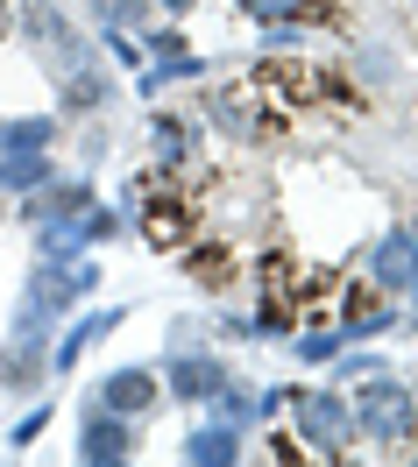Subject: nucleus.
I'll return each instance as SVG.
<instances>
[{
    "label": "nucleus",
    "mask_w": 418,
    "mask_h": 467,
    "mask_svg": "<svg viewBox=\"0 0 418 467\" xmlns=\"http://www.w3.org/2000/svg\"><path fill=\"white\" fill-rule=\"evenodd\" d=\"M284 425L298 432L305 461L319 467H340L355 461V404H348V389L340 382H291V404H284Z\"/></svg>",
    "instance_id": "1"
},
{
    "label": "nucleus",
    "mask_w": 418,
    "mask_h": 467,
    "mask_svg": "<svg viewBox=\"0 0 418 467\" xmlns=\"http://www.w3.org/2000/svg\"><path fill=\"white\" fill-rule=\"evenodd\" d=\"M114 205L128 213V234H142L156 255H178L184 241L206 227V220H199V205H192V192H184L178 177H156V171L128 177Z\"/></svg>",
    "instance_id": "2"
},
{
    "label": "nucleus",
    "mask_w": 418,
    "mask_h": 467,
    "mask_svg": "<svg viewBox=\"0 0 418 467\" xmlns=\"http://www.w3.org/2000/svg\"><path fill=\"white\" fill-rule=\"evenodd\" d=\"M348 404H355V439L376 446L383 461H397L404 446H418V389L397 368H376V376L348 382Z\"/></svg>",
    "instance_id": "3"
},
{
    "label": "nucleus",
    "mask_w": 418,
    "mask_h": 467,
    "mask_svg": "<svg viewBox=\"0 0 418 467\" xmlns=\"http://www.w3.org/2000/svg\"><path fill=\"white\" fill-rule=\"evenodd\" d=\"M15 43L43 64V78H50V86H57L64 71H78V64L99 57L92 29L64 7V0H15Z\"/></svg>",
    "instance_id": "4"
},
{
    "label": "nucleus",
    "mask_w": 418,
    "mask_h": 467,
    "mask_svg": "<svg viewBox=\"0 0 418 467\" xmlns=\"http://www.w3.org/2000/svg\"><path fill=\"white\" fill-rule=\"evenodd\" d=\"M50 348H57V319L15 297L7 333H0V397H15V404L43 397V389L57 382V368H50Z\"/></svg>",
    "instance_id": "5"
},
{
    "label": "nucleus",
    "mask_w": 418,
    "mask_h": 467,
    "mask_svg": "<svg viewBox=\"0 0 418 467\" xmlns=\"http://www.w3.org/2000/svg\"><path fill=\"white\" fill-rule=\"evenodd\" d=\"M99 284H107V269H99V248H86V255H29V276H22V305H36V312H50V319H64V312H78L86 297H99Z\"/></svg>",
    "instance_id": "6"
},
{
    "label": "nucleus",
    "mask_w": 418,
    "mask_h": 467,
    "mask_svg": "<svg viewBox=\"0 0 418 467\" xmlns=\"http://www.w3.org/2000/svg\"><path fill=\"white\" fill-rule=\"evenodd\" d=\"M156 376H163V397L184 410H199L206 397H220L227 382H235V361H227V348L220 340H163V354H156Z\"/></svg>",
    "instance_id": "7"
},
{
    "label": "nucleus",
    "mask_w": 418,
    "mask_h": 467,
    "mask_svg": "<svg viewBox=\"0 0 418 467\" xmlns=\"http://www.w3.org/2000/svg\"><path fill=\"white\" fill-rule=\"evenodd\" d=\"M128 319H135V305H120V297H86L78 312H64V319H57L50 368H57V376H78V368L92 361V348H107Z\"/></svg>",
    "instance_id": "8"
},
{
    "label": "nucleus",
    "mask_w": 418,
    "mask_h": 467,
    "mask_svg": "<svg viewBox=\"0 0 418 467\" xmlns=\"http://www.w3.org/2000/svg\"><path fill=\"white\" fill-rule=\"evenodd\" d=\"M71 461H78V467H128V461H142V418H120V410L78 397Z\"/></svg>",
    "instance_id": "9"
},
{
    "label": "nucleus",
    "mask_w": 418,
    "mask_h": 467,
    "mask_svg": "<svg viewBox=\"0 0 418 467\" xmlns=\"http://www.w3.org/2000/svg\"><path fill=\"white\" fill-rule=\"evenodd\" d=\"M199 120H206V135H227V142H269L277 135V114H269V99L256 86H213L199 92Z\"/></svg>",
    "instance_id": "10"
},
{
    "label": "nucleus",
    "mask_w": 418,
    "mask_h": 467,
    "mask_svg": "<svg viewBox=\"0 0 418 467\" xmlns=\"http://www.w3.org/2000/svg\"><path fill=\"white\" fill-rule=\"evenodd\" d=\"M333 326H340V340H397L404 333V305L397 297H383L369 276H355V284H333Z\"/></svg>",
    "instance_id": "11"
},
{
    "label": "nucleus",
    "mask_w": 418,
    "mask_h": 467,
    "mask_svg": "<svg viewBox=\"0 0 418 467\" xmlns=\"http://www.w3.org/2000/svg\"><path fill=\"white\" fill-rule=\"evenodd\" d=\"M199 163H206V120H199V114H178V107H163V99H156V114H150V171L184 184Z\"/></svg>",
    "instance_id": "12"
},
{
    "label": "nucleus",
    "mask_w": 418,
    "mask_h": 467,
    "mask_svg": "<svg viewBox=\"0 0 418 467\" xmlns=\"http://www.w3.org/2000/svg\"><path fill=\"white\" fill-rule=\"evenodd\" d=\"M86 397H92V404H107V410H120V418H142V425L171 404V397H163V376H156V361H120V368H107V376H92Z\"/></svg>",
    "instance_id": "13"
},
{
    "label": "nucleus",
    "mask_w": 418,
    "mask_h": 467,
    "mask_svg": "<svg viewBox=\"0 0 418 467\" xmlns=\"http://www.w3.org/2000/svg\"><path fill=\"white\" fill-rule=\"evenodd\" d=\"M50 92H57V114H64V128H71V120L114 114V107H120V92H128V78H120L107 57H92V64H78V71H64Z\"/></svg>",
    "instance_id": "14"
},
{
    "label": "nucleus",
    "mask_w": 418,
    "mask_h": 467,
    "mask_svg": "<svg viewBox=\"0 0 418 467\" xmlns=\"http://www.w3.org/2000/svg\"><path fill=\"white\" fill-rule=\"evenodd\" d=\"M361 276H369L383 297H404V291H412V276H418V227H412V220H390V227L369 241Z\"/></svg>",
    "instance_id": "15"
},
{
    "label": "nucleus",
    "mask_w": 418,
    "mask_h": 467,
    "mask_svg": "<svg viewBox=\"0 0 418 467\" xmlns=\"http://www.w3.org/2000/svg\"><path fill=\"white\" fill-rule=\"evenodd\" d=\"M99 199V177L78 163V171H57L50 184H36L29 199H15V220L22 227H50V220H71V213H86Z\"/></svg>",
    "instance_id": "16"
},
{
    "label": "nucleus",
    "mask_w": 418,
    "mask_h": 467,
    "mask_svg": "<svg viewBox=\"0 0 418 467\" xmlns=\"http://www.w3.org/2000/svg\"><path fill=\"white\" fill-rule=\"evenodd\" d=\"M178 461L184 467H241L248 461V432L241 425H220V418H192L184 425V439H178Z\"/></svg>",
    "instance_id": "17"
},
{
    "label": "nucleus",
    "mask_w": 418,
    "mask_h": 467,
    "mask_svg": "<svg viewBox=\"0 0 418 467\" xmlns=\"http://www.w3.org/2000/svg\"><path fill=\"white\" fill-rule=\"evenodd\" d=\"M206 78H213V57H206V50H178V57H150L135 78H128V92L156 107V99H171V92H184V86H206Z\"/></svg>",
    "instance_id": "18"
},
{
    "label": "nucleus",
    "mask_w": 418,
    "mask_h": 467,
    "mask_svg": "<svg viewBox=\"0 0 418 467\" xmlns=\"http://www.w3.org/2000/svg\"><path fill=\"white\" fill-rule=\"evenodd\" d=\"M178 269H184V276H192V284H199L206 297L235 291V276H241L235 248H227V241H206V227H199V234H192V241L178 248Z\"/></svg>",
    "instance_id": "19"
},
{
    "label": "nucleus",
    "mask_w": 418,
    "mask_h": 467,
    "mask_svg": "<svg viewBox=\"0 0 418 467\" xmlns=\"http://www.w3.org/2000/svg\"><path fill=\"white\" fill-rule=\"evenodd\" d=\"M64 163H57V149H0V199L15 205V199H29L36 184H50Z\"/></svg>",
    "instance_id": "20"
},
{
    "label": "nucleus",
    "mask_w": 418,
    "mask_h": 467,
    "mask_svg": "<svg viewBox=\"0 0 418 467\" xmlns=\"http://www.w3.org/2000/svg\"><path fill=\"white\" fill-rule=\"evenodd\" d=\"M284 348H291V361H298V368H319V376H327V361H333L340 348H348V340H340L333 312H305V319H298V333H291Z\"/></svg>",
    "instance_id": "21"
},
{
    "label": "nucleus",
    "mask_w": 418,
    "mask_h": 467,
    "mask_svg": "<svg viewBox=\"0 0 418 467\" xmlns=\"http://www.w3.org/2000/svg\"><path fill=\"white\" fill-rule=\"evenodd\" d=\"M298 297L291 291H277V284H263V297H256V305H248V326H256V340H263V348H284V340H291V333H298Z\"/></svg>",
    "instance_id": "22"
},
{
    "label": "nucleus",
    "mask_w": 418,
    "mask_h": 467,
    "mask_svg": "<svg viewBox=\"0 0 418 467\" xmlns=\"http://www.w3.org/2000/svg\"><path fill=\"white\" fill-rule=\"evenodd\" d=\"M64 142V114L36 107V114H0V149H57Z\"/></svg>",
    "instance_id": "23"
},
{
    "label": "nucleus",
    "mask_w": 418,
    "mask_h": 467,
    "mask_svg": "<svg viewBox=\"0 0 418 467\" xmlns=\"http://www.w3.org/2000/svg\"><path fill=\"white\" fill-rule=\"evenodd\" d=\"M50 425H57V397L43 389V397H29V404H22V418L0 432V446H7V453H29V446H43V432H50Z\"/></svg>",
    "instance_id": "24"
},
{
    "label": "nucleus",
    "mask_w": 418,
    "mask_h": 467,
    "mask_svg": "<svg viewBox=\"0 0 418 467\" xmlns=\"http://www.w3.org/2000/svg\"><path fill=\"white\" fill-rule=\"evenodd\" d=\"M248 22H333V0H235Z\"/></svg>",
    "instance_id": "25"
},
{
    "label": "nucleus",
    "mask_w": 418,
    "mask_h": 467,
    "mask_svg": "<svg viewBox=\"0 0 418 467\" xmlns=\"http://www.w3.org/2000/svg\"><path fill=\"white\" fill-rule=\"evenodd\" d=\"M156 22V0H86V29H150Z\"/></svg>",
    "instance_id": "26"
},
{
    "label": "nucleus",
    "mask_w": 418,
    "mask_h": 467,
    "mask_svg": "<svg viewBox=\"0 0 418 467\" xmlns=\"http://www.w3.org/2000/svg\"><path fill=\"white\" fill-rule=\"evenodd\" d=\"M206 418H220V425H241V432H256V382H227V389H220V397H206Z\"/></svg>",
    "instance_id": "27"
},
{
    "label": "nucleus",
    "mask_w": 418,
    "mask_h": 467,
    "mask_svg": "<svg viewBox=\"0 0 418 467\" xmlns=\"http://www.w3.org/2000/svg\"><path fill=\"white\" fill-rule=\"evenodd\" d=\"M305 43H312V22H256L263 57H305Z\"/></svg>",
    "instance_id": "28"
},
{
    "label": "nucleus",
    "mask_w": 418,
    "mask_h": 467,
    "mask_svg": "<svg viewBox=\"0 0 418 467\" xmlns=\"http://www.w3.org/2000/svg\"><path fill=\"white\" fill-rule=\"evenodd\" d=\"M92 43H99V57L114 64L120 78L142 71V36H135V29H92Z\"/></svg>",
    "instance_id": "29"
},
{
    "label": "nucleus",
    "mask_w": 418,
    "mask_h": 467,
    "mask_svg": "<svg viewBox=\"0 0 418 467\" xmlns=\"http://www.w3.org/2000/svg\"><path fill=\"white\" fill-rule=\"evenodd\" d=\"M71 128H78V163H86V171H99V163H107V149H114V128H107V114L71 120Z\"/></svg>",
    "instance_id": "30"
},
{
    "label": "nucleus",
    "mask_w": 418,
    "mask_h": 467,
    "mask_svg": "<svg viewBox=\"0 0 418 467\" xmlns=\"http://www.w3.org/2000/svg\"><path fill=\"white\" fill-rule=\"evenodd\" d=\"M291 404V382H256V425H277Z\"/></svg>",
    "instance_id": "31"
},
{
    "label": "nucleus",
    "mask_w": 418,
    "mask_h": 467,
    "mask_svg": "<svg viewBox=\"0 0 418 467\" xmlns=\"http://www.w3.org/2000/svg\"><path fill=\"white\" fill-rule=\"evenodd\" d=\"M192 7H199V0H156V15H163V22H184Z\"/></svg>",
    "instance_id": "32"
},
{
    "label": "nucleus",
    "mask_w": 418,
    "mask_h": 467,
    "mask_svg": "<svg viewBox=\"0 0 418 467\" xmlns=\"http://www.w3.org/2000/svg\"><path fill=\"white\" fill-rule=\"evenodd\" d=\"M397 305H404V333H418V276H412V291L397 297Z\"/></svg>",
    "instance_id": "33"
},
{
    "label": "nucleus",
    "mask_w": 418,
    "mask_h": 467,
    "mask_svg": "<svg viewBox=\"0 0 418 467\" xmlns=\"http://www.w3.org/2000/svg\"><path fill=\"white\" fill-rule=\"evenodd\" d=\"M15 43V0H0V50Z\"/></svg>",
    "instance_id": "34"
}]
</instances>
